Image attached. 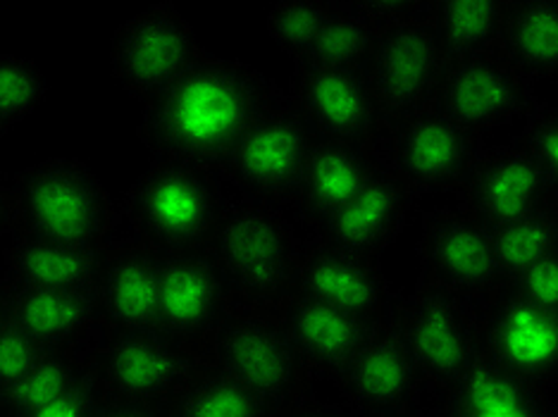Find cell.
Instances as JSON below:
<instances>
[{"mask_svg":"<svg viewBox=\"0 0 558 417\" xmlns=\"http://www.w3.org/2000/svg\"><path fill=\"white\" fill-rule=\"evenodd\" d=\"M282 98L258 70L203 53L182 77L148 100L138 138L160 160L215 170Z\"/></svg>","mask_w":558,"mask_h":417,"instance_id":"6da1fadb","label":"cell"},{"mask_svg":"<svg viewBox=\"0 0 558 417\" xmlns=\"http://www.w3.org/2000/svg\"><path fill=\"white\" fill-rule=\"evenodd\" d=\"M227 206L225 186L213 170L156 158L122 196L108 232L148 250L186 253L210 242Z\"/></svg>","mask_w":558,"mask_h":417,"instance_id":"7a4b0ae2","label":"cell"},{"mask_svg":"<svg viewBox=\"0 0 558 417\" xmlns=\"http://www.w3.org/2000/svg\"><path fill=\"white\" fill-rule=\"evenodd\" d=\"M10 226L50 242L98 248L112 224L110 196L82 160L50 158L8 186Z\"/></svg>","mask_w":558,"mask_h":417,"instance_id":"3957f363","label":"cell"},{"mask_svg":"<svg viewBox=\"0 0 558 417\" xmlns=\"http://www.w3.org/2000/svg\"><path fill=\"white\" fill-rule=\"evenodd\" d=\"M301 242L282 206L248 198H227L210 236V260L225 289L248 303H270L296 277Z\"/></svg>","mask_w":558,"mask_h":417,"instance_id":"277c9868","label":"cell"},{"mask_svg":"<svg viewBox=\"0 0 558 417\" xmlns=\"http://www.w3.org/2000/svg\"><path fill=\"white\" fill-rule=\"evenodd\" d=\"M315 142L318 138L284 96L239 138L213 172L222 186L236 188L239 198L287 206Z\"/></svg>","mask_w":558,"mask_h":417,"instance_id":"5b68a950","label":"cell"},{"mask_svg":"<svg viewBox=\"0 0 558 417\" xmlns=\"http://www.w3.org/2000/svg\"><path fill=\"white\" fill-rule=\"evenodd\" d=\"M203 56L194 29L172 5L126 20L110 41V72L126 94L148 103Z\"/></svg>","mask_w":558,"mask_h":417,"instance_id":"8992f818","label":"cell"},{"mask_svg":"<svg viewBox=\"0 0 558 417\" xmlns=\"http://www.w3.org/2000/svg\"><path fill=\"white\" fill-rule=\"evenodd\" d=\"M444 65L447 56L429 27L427 12L379 29L367 79L385 124L433 106Z\"/></svg>","mask_w":558,"mask_h":417,"instance_id":"52a82bcc","label":"cell"},{"mask_svg":"<svg viewBox=\"0 0 558 417\" xmlns=\"http://www.w3.org/2000/svg\"><path fill=\"white\" fill-rule=\"evenodd\" d=\"M385 158L411 192H439L468 180L480 156V136L433 103L385 124Z\"/></svg>","mask_w":558,"mask_h":417,"instance_id":"ba28073f","label":"cell"},{"mask_svg":"<svg viewBox=\"0 0 558 417\" xmlns=\"http://www.w3.org/2000/svg\"><path fill=\"white\" fill-rule=\"evenodd\" d=\"M287 100L320 142L375 144L385 130L371 79L361 68L299 62Z\"/></svg>","mask_w":558,"mask_h":417,"instance_id":"9c48e42d","label":"cell"},{"mask_svg":"<svg viewBox=\"0 0 558 417\" xmlns=\"http://www.w3.org/2000/svg\"><path fill=\"white\" fill-rule=\"evenodd\" d=\"M532 103V82L511 68L497 48L447 60L435 96L444 115L475 136L525 115Z\"/></svg>","mask_w":558,"mask_h":417,"instance_id":"30bf717a","label":"cell"},{"mask_svg":"<svg viewBox=\"0 0 558 417\" xmlns=\"http://www.w3.org/2000/svg\"><path fill=\"white\" fill-rule=\"evenodd\" d=\"M468 298L429 282L411 301L399 339L421 375L453 384L480 358V327Z\"/></svg>","mask_w":558,"mask_h":417,"instance_id":"8fae6325","label":"cell"},{"mask_svg":"<svg viewBox=\"0 0 558 417\" xmlns=\"http://www.w3.org/2000/svg\"><path fill=\"white\" fill-rule=\"evenodd\" d=\"M215 356L222 372L256 394L265 406L289 394L301 358L284 324L258 312L232 315L215 339Z\"/></svg>","mask_w":558,"mask_h":417,"instance_id":"7c38bea8","label":"cell"},{"mask_svg":"<svg viewBox=\"0 0 558 417\" xmlns=\"http://www.w3.org/2000/svg\"><path fill=\"white\" fill-rule=\"evenodd\" d=\"M463 184L465 210L487 226L556 210V186L518 144L482 148Z\"/></svg>","mask_w":558,"mask_h":417,"instance_id":"4fadbf2b","label":"cell"},{"mask_svg":"<svg viewBox=\"0 0 558 417\" xmlns=\"http://www.w3.org/2000/svg\"><path fill=\"white\" fill-rule=\"evenodd\" d=\"M421 250L429 280L461 296L485 294L501 277L489 226L461 208L425 214Z\"/></svg>","mask_w":558,"mask_h":417,"instance_id":"5bb4252c","label":"cell"},{"mask_svg":"<svg viewBox=\"0 0 558 417\" xmlns=\"http://www.w3.org/2000/svg\"><path fill=\"white\" fill-rule=\"evenodd\" d=\"M411 200L413 192L383 158L347 206L313 224V236L341 250L375 258L401 232Z\"/></svg>","mask_w":558,"mask_h":417,"instance_id":"9a60e30c","label":"cell"},{"mask_svg":"<svg viewBox=\"0 0 558 417\" xmlns=\"http://www.w3.org/2000/svg\"><path fill=\"white\" fill-rule=\"evenodd\" d=\"M485 356L539 389L549 384L558 368L556 315L513 292L497 296L487 315Z\"/></svg>","mask_w":558,"mask_h":417,"instance_id":"2e32d148","label":"cell"},{"mask_svg":"<svg viewBox=\"0 0 558 417\" xmlns=\"http://www.w3.org/2000/svg\"><path fill=\"white\" fill-rule=\"evenodd\" d=\"M385 158L383 144L315 142L299 180L287 198L311 226L347 206L371 180Z\"/></svg>","mask_w":558,"mask_h":417,"instance_id":"e0dca14e","label":"cell"},{"mask_svg":"<svg viewBox=\"0 0 558 417\" xmlns=\"http://www.w3.org/2000/svg\"><path fill=\"white\" fill-rule=\"evenodd\" d=\"M294 282L303 296L367 320L387 303V284L375 258L341 250L315 236L299 248Z\"/></svg>","mask_w":558,"mask_h":417,"instance_id":"ac0fdd59","label":"cell"},{"mask_svg":"<svg viewBox=\"0 0 558 417\" xmlns=\"http://www.w3.org/2000/svg\"><path fill=\"white\" fill-rule=\"evenodd\" d=\"M98 298L120 332H158L160 256L144 246L104 238Z\"/></svg>","mask_w":558,"mask_h":417,"instance_id":"d6986e66","label":"cell"},{"mask_svg":"<svg viewBox=\"0 0 558 417\" xmlns=\"http://www.w3.org/2000/svg\"><path fill=\"white\" fill-rule=\"evenodd\" d=\"M225 282L210 256L170 253L160 258L158 330L189 339L210 330L225 303Z\"/></svg>","mask_w":558,"mask_h":417,"instance_id":"ffe728a7","label":"cell"},{"mask_svg":"<svg viewBox=\"0 0 558 417\" xmlns=\"http://www.w3.org/2000/svg\"><path fill=\"white\" fill-rule=\"evenodd\" d=\"M344 377L351 398L361 408L389 415L413 398L421 370L399 334L373 332L344 365Z\"/></svg>","mask_w":558,"mask_h":417,"instance_id":"44dd1931","label":"cell"},{"mask_svg":"<svg viewBox=\"0 0 558 417\" xmlns=\"http://www.w3.org/2000/svg\"><path fill=\"white\" fill-rule=\"evenodd\" d=\"M182 351L158 332H122L108 351V387L118 401L148 403L184 379Z\"/></svg>","mask_w":558,"mask_h":417,"instance_id":"7402d4cb","label":"cell"},{"mask_svg":"<svg viewBox=\"0 0 558 417\" xmlns=\"http://www.w3.org/2000/svg\"><path fill=\"white\" fill-rule=\"evenodd\" d=\"M282 324L299 356L323 368H344L373 334L367 318L303 294L287 303Z\"/></svg>","mask_w":558,"mask_h":417,"instance_id":"603a6c76","label":"cell"},{"mask_svg":"<svg viewBox=\"0 0 558 417\" xmlns=\"http://www.w3.org/2000/svg\"><path fill=\"white\" fill-rule=\"evenodd\" d=\"M5 260V282L12 286L92 289L100 265V246H72L15 232Z\"/></svg>","mask_w":558,"mask_h":417,"instance_id":"cb8c5ba5","label":"cell"},{"mask_svg":"<svg viewBox=\"0 0 558 417\" xmlns=\"http://www.w3.org/2000/svg\"><path fill=\"white\" fill-rule=\"evenodd\" d=\"M94 308L92 289L10 284V322L44 348H56L80 336L92 322Z\"/></svg>","mask_w":558,"mask_h":417,"instance_id":"d4e9b609","label":"cell"},{"mask_svg":"<svg viewBox=\"0 0 558 417\" xmlns=\"http://www.w3.org/2000/svg\"><path fill=\"white\" fill-rule=\"evenodd\" d=\"M451 417H544L542 389L480 356L453 382Z\"/></svg>","mask_w":558,"mask_h":417,"instance_id":"484cf974","label":"cell"},{"mask_svg":"<svg viewBox=\"0 0 558 417\" xmlns=\"http://www.w3.org/2000/svg\"><path fill=\"white\" fill-rule=\"evenodd\" d=\"M497 50L525 79L551 77L558 70L556 3L506 5Z\"/></svg>","mask_w":558,"mask_h":417,"instance_id":"4316f807","label":"cell"},{"mask_svg":"<svg viewBox=\"0 0 558 417\" xmlns=\"http://www.w3.org/2000/svg\"><path fill=\"white\" fill-rule=\"evenodd\" d=\"M506 5L501 3H459L444 0L427 10V22L447 60L477 56L497 48Z\"/></svg>","mask_w":558,"mask_h":417,"instance_id":"83f0119b","label":"cell"},{"mask_svg":"<svg viewBox=\"0 0 558 417\" xmlns=\"http://www.w3.org/2000/svg\"><path fill=\"white\" fill-rule=\"evenodd\" d=\"M377 24L365 3H327V17L303 62L323 68H361L371 58Z\"/></svg>","mask_w":558,"mask_h":417,"instance_id":"f1b7e54d","label":"cell"},{"mask_svg":"<svg viewBox=\"0 0 558 417\" xmlns=\"http://www.w3.org/2000/svg\"><path fill=\"white\" fill-rule=\"evenodd\" d=\"M489 238L501 277L523 272L530 265L556 253L558 218L556 210H542L527 218L489 226Z\"/></svg>","mask_w":558,"mask_h":417,"instance_id":"f546056e","label":"cell"},{"mask_svg":"<svg viewBox=\"0 0 558 417\" xmlns=\"http://www.w3.org/2000/svg\"><path fill=\"white\" fill-rule=\"evenodd\" d=\"M265 403L222 370L186 387L174 417H263Z\"/></svg>","mask_w":558,"mask_h":417,"instance_id":"4dcf8cb0","label":"cell"},{"mask_svg":"<svg viewBox=\"0 0 558 417\" xmlns=\"http://www.w3.org/2000/svg\"><path fill=\"white\" fill-rule=\"evenodd\" d=\"M80 382L82 377L77 370V363L65 356V353L48 348L41 360L27 372V377H24L20 384L12 387L8 394L0 396V403H3L12 415L20 417L27 410L41 406V403L60 396L62 391H68L70 387Z\"/></svg>","mask_w":558,"mask_h":417,"instance_id":"1f68e13d","label":"cell"},{"mask_svg":"<svg viewBox=\"0 0 558 417\" xmlns=\"http://www.w3.org/2000/svg\"><path fill=\"white\" fill-rule=\"evenodd\" d=\"M46 94L48 84L36 62L0 56V136L27 120L44 103Z\"/></svg>","mask_w":558,"mask_h":417,"instance_id":"d6a6232c","label":"cell"},{"mask_svg":"<svg viewBox=\"0 0 558 417\" xmlns=\"http://www.w3.org/2000/svg\"><path fill=\"white\" fill-rule=\"evenodd\" d=\"M325 17L327 3H279L268 15V32L284 53L303 62L318 39Z\"/></svg>","mask_w":558,"mask_h":417,"instance_id":"836d02e7","label":"cell"},{"mask_svg":"<svg viewBox=\"0 0 558 417\" xmlns=\"http://www.w3.org/2000/svg\"><path fill=\"white\" fill-rule=\"evenodd\" d=\"M518 146L535 162L539 172L556 186L558 184V112L549 103H532L525 112L523 136Z\"/></svg>","mask_w":558,"mask_h":417,"instance_id":"e575fe53","label":"cell"},{"mask_svg":"<svg viewBox=\"0 0 558 417\" xmlns=\"http://www.w3.org/2000/svg\"><path fill=\"white\" fill-rule=\"evenodd\" d=\"M48 348L22 332L17 324L0 327V396L20 384Z\"/></svg>","mask_w":558,"mask_h":417,"instance_id":"d590c367","label":"cell"},{"mask_svg":"<svg viewBox=\"0 0 558 417\" xmlns=\"http://www.w3.org/2000/svg\"><path fill=\"white\" fill-rule=\"evenodd\" d=\"M513 289L511 292L518 294L530 306H535L544 312L556 315L558 310V253L537 260L530 265L523 272L511 277Z\"/></svg>","mask_w":558,"mask_h":417,"instance_id":"8d00e7d4","label":"cell"},{"mask_svg":"<svg viewBox=\"0 0 558 417\" xmlns=\"http://www.w3.org/2000/svg\"><path fill=\"white\" fill-rule=\"evenodd\" d=\"M96 410L98 408L94 391L88 389L82 379L80 384L70 387L68 391H62L60 396L41 403V406H36L34 410H27L20 417H94Z\"/></svg>","mask_w":558,"mask_h":417,"instance_id":"74e56055","label":"cell"},{"mask_svg":"<svg viewBox=\"0 0 558 417\" xmlns=\"http://www.w3.org/2000/svg\"><path fill=\"white\" fill-rule=\"evenodd\" d=\"M94 417H160V413L150 408L148 403L116 401V403H108L104 408H98Z\"/></svg>","mask_w":558,"mask_h":417,"instance_id":"f35d334b","label":"cell"},{"mask_svg":"<svg viewBox=\"0 0 558 417\" xmlns=\"http://www.w3.org/2000/svg\"><path fill=\"white\" fill-rule=\"evenodd\" d=\"M282 417H339V415L320 406H299V408L287 410Z\"/></svg>","mask_w":558,"mask_h":417,"instance_id":"ab89813d","label":"cell"},{"mask_svg":"<svg viewBox=\"0 0 558 417\" xmlns=\"http://www.w3.org/2000/svg\"><path fill=\"white\" fill-rule=\"evenodd\" d=\"M10 322V284L0 282V327Z\"/></svg>","mask_w":558,"mask_h":417,"instance_id":"60d3db41","label":"cell"},{"mask_svg":"<svg viewBox=\"0 0 558 417\" xmlns=\"http://www.w3.org/2000/svg\"><path fill=\"white\" fill-rule=\"evenodd\" d=\"M10 226V198H8V186L0 184V232Z\"/></svg>","mask_w":558,"mask_h":417,"instance_id":"b9f144b4","label":"cell"},{"mask_svg":"<svg viewBox=\"0 0 558 417\" xmlns=\"http://www.w3.org/2000/svg\"><path fill=\"white\" fill-rule=\"evenodd\" d=\"M379 417H411V415H401V413H389V415H379Z\"/></svg>","mask_w":558,"mask_h":417,"instance_id":"7bdbcfd3","label":"cell"},{"mask_svg":"<svg viewBox=\"0 0 558 417\" xmlns=\"http://www.w3.org/2000/svg\"><path fill=\"white\" fill-rule=\"evenodd\" d=\"M0 417H3V413H0Z\"/></svg>","mask_w":558,"mask_h":417,"instance_id":"ee69618b","label":"cell"}]
</instances>
